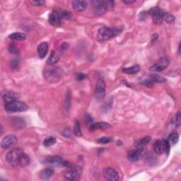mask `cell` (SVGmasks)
I'll return each instance as SVG.
<instances>
[{"instance_id":"7a4b0ae2","label":"cell","mask_w":181,"mask_h":181,"mask_svg":"<svg viewBox=\"0 0 181 181\" xmlns=\"http://www.w3.org/2000/svg\"><path fill=\"white\" fill-rule=\"evenodd\" d=\"M24 154V150L21 148H15L12 149L7 154V161L12 166L16 167L19 165L20 159Z\"/></svg>"},{"instance_id":"44dd1931","label":"cell","mask_w":181,"mask_h":181,"mask_svg":"<svg viewBox=\"0 0 181 181\" xmlns=\"http://www.w3.org/2000/svg\"><path fill=\"white\" fill-rule=\"evenodd\" d=\"M9 38L11 40H19V41H22L25 40L26 39V35L24 33H21V32H16V33H13L12 34H10L9 35Z\"/></svg>"},{"instance_id":"484cf974","label":"cell","mask_w":181,"mask_h":181,"mask_svg":"<svg viewBox=\"0 0 181 181\" xmlns=\"http://www.w3.org/2000/svg\"><path fill=\"white\" fill-rule=\"evenodd\" d=\"M180 112L178 111V112L174 115V117L172 118L171 120V124L172 125H173L175 128H178L180 125Z\"/></svg>"},{"instance_id":"e575fe53","label":"cell","mask_w":181,"mask_h":181,"mask_svg":"<svg viewBox=\"0 0 181 181\" xmlns=\"http://www.w3.org/2000/svg\"><path fill=\"white\" fill-rule=\"evenodd\" d=\"M112 142V139L110 138V137H102V138H100L99 140H98V142H99V144H108L110 143V142Z\"/></svg>"},{"instance_id":"6da1fadb","label":"cell","mask_w":181,"mask_h":181,"mask_svg":"<svg viewBox=\"0 0 181 181\" xmlns=\"http://www.w3.org/2000/svg\"><path fill=\"white\" fill-rule=\"evenodd\" d=\"M120 30L117 28L103 27L98 32L97 38L99 41H105L110 39L120 34Z\"/></svg>"},{"instance_id":"277c9868","label":"cell","mask_w":181,"mask_h":181,"mask_svg":"<svg viewBox=\"0 0 181 181\" xmlns=\"http://www.w3.org/2000/svg\"><path fill=\"white\" fill-rule=\"evenodd\" d=\"M61 76L62 71L57 67H54L53 69L47 70L44 74L45 79L50 83L58 82L60 79Z\"/></svg>"},{"instance_id":"ab89813d","label":"cell","mask_w":181,"mask_h":181,"mask_svg":"<svg viewBox=\"0 0 181 181\" xmlns=\"http://www.w3.org/2000/svg\"><path fill=\"white\" fill-rule=\"evenodd\" d=\"M105 2V4L106 5L107 8H113V7H114V4L115 2L113 1H104Z\"/></svg>"},{"instance_id":"2e32d148","label":"cell","mask_w":181,"mask_h":181,"mask_svg":"<svg viewBox=\"0 0 181 181\" xmlns=\"http://www.w3.org/2000/svg\"><path fill=\"white\" fill-rule=\"evenodd\" d=\"M72 8L77 12H83L86 9L87 2L85 1H79V0H75L72 2Z\"/></svg>"},{"instance_id":"ac0fdd59","label":"cell","mask_w":181,"mask_h":181,"mask_svg":"<svg viewBox=\"0 0 181 181\" xmlns=\"http://www.w3.org/2000/svg\"><path fill=\"white\" fill-rule=\"evenodd\" d=\"M154 151L158 154H162L165 151L164 140H157L154 144Z\"/></svg>"},{"instance_id":"60d3db41","label":"cell","mask_w":181,"mask_h":181,"mask_svg":"<svg viewBox=\"0 0 181 181\" xmlns=\"http://www.w3.org/2000/svg\"><path fill=\"white\" fill-rule=\"evenodd\" d=\"M69 105H70V96H69V95H67V99H66V102H65L66 109H68V108H69Z\"/></svg>"},{"instance_id":"8d00e7d4","label":"cell","mask_w":181,"mask_h":181,"mask_svg":"<svg viewBox=\"0 0 181 181\" xmlns=\"http://www.w3.org/2000/svg\"><path fill=\"white\" fill-rule=\"evenodd\" d=\"M30 4H31L33 6H35V7H41V6H43L44 4H45V1H43V0H37V1H30Z\"/></svg>"},{"instance_id":"d6986e66","label":"cell","mask_w":181,"mask_h":181,"mask_svg":"<svg viewBox=\"0 0 181 181\" xmlns=\"http://www.w3.org/2000/svg\"><path fill=\"white\" fill-rule=\"evenodd\" d=\"M110 128V125L108 123L100 122L97 123H93L89 127L90 131H94L95 130H105Z\"/></svg>"},{"instance_id":"4316f807","label":"cell","mask_w":181,"mask_h":181,"mask_svg":"<svg viewBox=\"0 0 181 181\" xmlns=\"http://www.w3.org/2000/svg\"><path fill=\"white\" fill-rule=\"evenodd\" d=\"M30 164V158L28 155L24 154L22 155L21 158L20 159V162H19V165H21V167H25L26 165H29Z\"/></svg>"},{"instance_id":"ffe728a7","label":"cell","mask_w":181,"mask_h":181,"mask_svg":"<svg viewBox=\"0 0 181 181\" xmlns=\"http://www.w3.org/2000/svg\"><path fill=\"white\" fill-rule=\"evenodd\" d=\"M54 175V170L52 169H45L40 172V177L43 180H48Z\"/></svg>"},{"instance_id":"f546056e","label":"cell","mask_w":181,"mask_h":181,"mask_svg":"<svg viewBox=\"0 0 181 181\" xmlns=\"http://www.w3.org/2000/svg\"><path fill=\"white\" fill-rule=\"evenodd\" d=\"M13 125H14L16 128H22L25 126V123L24 120H22L21 118H16L13 120Z\"/></svg>"},{"instance_id":"1f68e13d","label":"cell","mask_w":181,"mask_h":181,"mask_svg":"<svg viewBox=\"0 0 181 181\" xmlns=\"http://www.w3.org/2000/svg\"><path fill=\"white\" fill-rule=\"evenodd\" d=\"M74 133L77 137H81L82 136V132H81V125H80V123L79 121H76L75 122V125L74 128Z\"/></svg>"},{"instance_id":"8fae6325","label":"cell","mask_w":181,"mask_h":181,"mask_svg":"<svg viewBox=\"0 0 181 181\" xmlns=\"http://www.w3.org/2000/svg\"><path fill=\"white\" fill-rule=\"evenodd\" d=\"M64 163L65 162L63 161V159L61 157L58 156L48 157L43 161V164H45V165L54 167L64 166Z\"/></svg>"},{"instance_id":"74e56055","label":"cell","mask_w":181,"mask_h":181,"mask_svg":"<svg viewBox=\"0 0 181 181\" xmlns=\"http://www.w3.org/2000/svg\"><path fill=\"white\" fill-rule=\"evenodd\" d=\"M75 77H76V79L77 81H82V80L86 79V74H84V73H77Z\"/></svg>"},{"instance_id":"d6a6232c","label":"cell","mask_w":181,"mask_h":181,"mask_svg":"<svg viewBox=\"0 0 181 181\" xmlns=\"http://www.w3.org/2000/svg\"><path fill=\"white\" fill-rule=\"evenodd\" d=\"M164 20L168 23V24H172V23L174 22L175 18L171 14H165L164 16Z\"/></svg>"},{"instance_id":"ba28073f","label":"cell","mask_w":181,"mask_h":181,"mask_svg":"<svg viewBox=\"0 0 181 181\" xmlns=\"http://www.w3.org/2000/svg\"><path fill=\"white\" fill-rule=\"evenodd\" d=\"M81 176V170L78 168L71 165L69 170H67L64 174V177L69 180H78Z\"/></svg>"},{"instance_id":"b9f144b4","label":"cell","mask_w":181,"mask_h":181,"mask_svg":"<svg viewBox=\"0 0 181 181\" xmlns=\"http://www.w3.org/2000/svg\"><path fill=\"white\" fill-rule=\"evenodd\" d=\"M123 2L126 4H130L135 2V0H123Z\"/></svg>"},{"instance_id":"7402d4cb","label":"cell","mask_w":181,"mask_h":181,"mask_svg":"<svg viewBox=\"0 0 181 181\" xmlns=\"http://www.w3.org/2000/svg\"><path fill=\"white\" fill-rule=\"evenodd\" d=\"M140 70V67L137 64L136 65H133L130 67H125L123 69V72H125V74H134L137 73Z\"/></svg>"},{"instance_id":"3957f363","label":"cell","mask_w":181,"mask_h":181,"mask_svg":"<svg viewBox=\"0 0 181 181\" xmlns=\"http://www.w3.org/2000/svg\"><path fill=\"white\" fill-rule=\"evenodd\" d=\"M5 109L7 113H16V112H24L27 110L28 106L25 103L20 101L19 100L14 101L6 103Z\"/></svg>"},{"instance_id":"30bf717a","label":"cell","mask_w":181,"mask_h":181,"mask_svg":"<svg viewBox=\"0 0 181 181\" xmlns=\"http://www.w3.org/2000/svg\"><path fill=\"white\" fill-rule=\"evenodd\" d=\"M144 153V147L137 146L135 149H133L129 153L128 158V160L131 162H136L141 159Z\"/></svg>"},{"instance_id":"4fadbf2b","label":"cell","mask_w":181,"mask_h":181,"mask_svg":"<svg viewBox=\"0 0 181 181\" xmlns=\"http://www.w3.org/2000/svg\"><path fill=\"white\" fill-rule=\"evenodd\" d=\"M103 176L106 180L110 181H117L119 180L118 171L113 168H107L103 170Z\"/></svg>"},{"instance_id":"83f0119b","label":"cell","mask_w":181,"mask_h":181,"mask_svg":"<svg viewBox=\"0 0 181 181\" xmlns=\"http://www.w3.org/2000/svg\"><path fill=\"white\" fill-rule=\"evenodd\" d=\"M149 80L151 82H159V83H162V82H165V79L159 75L155 74H152L150 75V78Z\"/></svg>"},{"instance_id":"cb8c5ba5","label":"cell","mask_w":181,"mask_h":181,"mask_svg":"<svg viewBox=\"0 0 181 181\" xmlns=\"http://www.w3.org/2000/svg\"><path fill=\"white\" fill-rule=\"evenodd\" d=\"M56 11L58 12L59 16L62 18V19H70L72 15L70 12L65 9H56Z\"/></svg>"},{"instance_id":"52a82bcc","label":"cell","mask_w":181,"mask_h":181,"mask_svg":"<svg viewBox=\"0 0 181 181\" xmlns=\"http://www.w3.org/2000/svg\"><path fill=\"white\" fill-rule=\"evenodd\" d=\"M18 142V139L15 135L9 134L2 139L1 142V147L4 149H8L12 148L16 145Z\"/></svg>"},{"instance_id":"9a60e30c","label":"cell","mask_w":181,"mask_h":181,"mask_svg":"<svg viewBox=\"0 0 181 181\" xmlns=\"http://www.w3.org/2000/svg\"><path fill=\"white\" fill-rule=\"evenodd\" d=\"M2 97H3V99L6 103H8L19 100V95L16 92L12 91V90H6L2 95Z\"/></svg>"},{"instance_id":"7c38bea8","label":"cell","mask_w":181,"mask_h":181,"mask_svg":"<svg viewBox=\"0 0 181 181\" xmlns=\"http://www.w3.org/2000/svg\"><path fill=\"white\" fill-rule=\"evenodd\" d=\"M169 65V61L166 58H162L160 60L154 64L153 66L150 67V71L151 72H161L166 68Z\"/></svg>"},{"instance_id":"d4e9b609","label":"cell","mask_w":181,"mask_h":181,"mask_svg":"<svg viewBox=\"0 0 181 181\" xmlns=\"http://www.w3.org/2000/svg\"><path fill=\"white\" fill-rule=\"evenodd\" d=\"M178 140H179V135H178L176 132H173L170 133L168 141H169L170 145L174 146L175 144L178 143Z\"/></svg>"},{"instance_id":"d590c367","label":"cell","mask_w":181,"mask_h":181,"mask_svg":"<svg viewBox=\"0 0 181 181\" xmlns=\"http://www.w3.org/2000/svg\"><path fill=\"white\" fill-rule=\"evenodd\" d=\"M63 136L64 137H67V138H72V131L68 128L64 129V131L63 132Z\"/></svg>"},{"instance_id":"f1b7e54d","label":"cell","mask_w":181,"mask_h":181,"mask_svg":"<svg viewBox=\"0 0 181 181\" xmlns=\"http://www.w3.org/2000/svg\"><path fill=\"white\" fill-rule=\"evenodd\" d=\"M151 141V137L149 136H146L145 137L142 138L140 140L137 142L136 145L137 146H140V147H144L145 146L146 144H148L149 143V142Z\"/></svg>"},{"instance_id":"8992f818","label":"cell","mask_w":181,"mask_h":181,"mask_svg":"<svg viewBox=\"0 0 181 181\" xmlns=\"http://www.w3.org/2000/svg\"><path fill=\"white\" fill-rule=\"evenodd\" d=\"M149 14L152 17V20L156 24H160L164 20L165 12L159 7H154L149 10Z\"/></svg>"},{"instance_id":"603a6c76","label":"cell","mask_w":181,"mask_h":181,"mask_svg":"<svg viewBox=\"0 0 181 181\" xmlns=\"http://www.w3.org/2000/svg\"><path fill=\"white\" fill-rule=\"evenodd\" d=\"M59 60V58L58 57V55L55 53V52L52 51V53L50 55V57H49L48 59L47 63L49 65H53V64L58 63Z\"/></svg>"},{"instance_id":"7bdbcfd3","label":"cell","mask_w":181,"mask_h":181,"mask_svg":"<svg viewBox=\"0 0 181 181\" xmlns=\"http://www.w3.org/2000/svg\"><path fill=\"white\" fill-rule=\"evenodd\" d=\"M68 48V44L67 43H63V45H62V46H61V48L63 49V50H67V48Z\"/></svg>"},{"instance_id":"e0dca14e","label":"cell","mask_w":181,"mask_h":181,"mask_svg":"<svg viewBox=\"0 0 181 181\" xmlns=\"http://www.w3.org/2000/svg\"><path fill=\"white\" fill-rule=\"evenodd\" d=\"M48 51V44L47 42L41 43L38 47V53L39 58L43 59L46 56Z\"/></svg>"},{"instance_id":"836d02e7","label":"cell","mask_w":181,"mask_h":181,"mask_svg":"<svg viewBox=\"0 0 181 181\" xmlns=\"http://www.w3.org/2000/svg\"><path fill=\"white\" fill-rule=\"evenodd\" d=\"M85 123H86V125L89 127L92 125L93 123H94V120H93V118L89 114H86L85 115Z\"/></svg>"},{"instance_id":"5b68a950","label":"cell","mask_w":181,"mask_h":181,"mask_svg":"<svg viewBox=\"0 0 181 181\" xmlns=\"http://www.w3.org/2000/svg\"><path fill=\"white\" fill-rule=\"evenodd\" d=\"M105 90H106V86H105L104 80L101 78L99 79L95 89V96L97 100L100 101L104 99L105 95Z\"/></svg>"},{"instance_id":"4dcf8cb0","label":"cell","mask_w":181,"mask_h":181,"mask_svg":"<svg viewBox=\"0 0 181 181\" xmlns=\"http://www.w3.org/2000/svg\"><path fill=\"white\" fill-rule=\"evenodd\" d=\"M56 139L53 137H48L46 138L43 142V144L45 146L49 147L54 145L56 143Z\"/></svg>"},{"instance_id":"9c48e42d","label":"cell","mask_w":181,"mask_h":181,"mask_svg":"<svg viewBox=\"0 0 181 181\" xmlns=\"http://www.w3.org/2000/svg\"><path fill=\"white\" fill-rule=\"evenodd\" d=\"M92 4L94 14L97 15V16H101V15H103L106 12L108 8L104 1L95 0V1L92 2Z\"/></svg>"},{"instance_id":"5bb4252c","label":"cell","mask_w":181,"mask_h":181,"mask_svg":"<svg viewBox=\"0 0 181 181\" xmlns=\"http://www.w3.org/2000/svg\"><path fill=\"white\" fill-rule=\"evenodd\" d=\"M62 18L59 16L56 9L53 10V12L50 13L48 17V21L51 25L54 26H59L62 24Z\"/></svg>"},{"instance_id":"f35d334b","label":"cell","mask_w":181,"mask_h":181,"mask_svg":"<svg viewBox=\"0 0 181 181\" xmlns=\"http://www.w3.org/2000/svg\"><path fill=\"white\" fill-rule=\"evenodd\" d=\"M165 142V152H166L167 154L169 155L170 153V145L169 144V142L168 140H164Z\"/></svg>"}]
</instances>
